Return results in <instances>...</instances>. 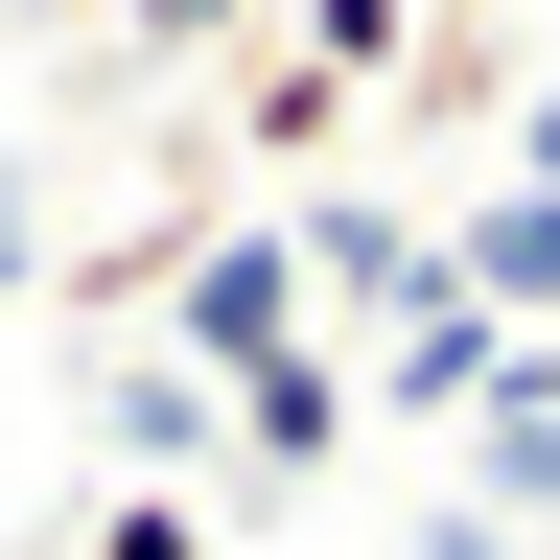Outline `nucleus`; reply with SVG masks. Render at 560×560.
<instances>
[{
    "label": "nucleus",
    "mask_w": 560,
    "mask_h": 560,
    "mask_svg": "<svg viewBox=\"0 0 560 560\" xmlns=\"http://www.w3.org/2000/svg\"><path fill=\"white\" fill-rule=\"evenodd\" d=\"M117 467H140V490H210V467H234V397L164 374V350H117Z\"/></svg>",
    "instance_id": "39448f33"
},
{
    "label": "nucleus",
    "mask_w": 560,
    "mask_h": 560,
    "mask_svg": "<svg viewBox=\"0 0 560 560\" xmlns=\"http://www.w3.org/2000/svg\"><path fill=\"white\" fill-rule=\"evenodd\" d=\"M420 560H537V537H490V514H420Z\"/></svg>",
    "instance_id": "9d476101"
},
{
    "label": "nucleus",
    "mask_w": 560,
    "mask_h": 560,
    "mask_svg": "<svg viewBox=\"0 0 560 560\" xmlns=\"http://www.w3.org/2000/svg\"><path fill=\"white\" fill-rule=\"evenodd\" d=\"M0 280H47V210H24V187H0Z\"/></svg>",
    "instance_id": "9b49d317"
},
{
    "label": "nucleus",
    "mask_w": 560,
    "mask_h": 560,
    "mask_svg": "<svg viewBox=\"0 0 560 560\" xmlns=\"http://www.w3.org/2000/svg\"><path fill=\"white\" fill-rule=\"evenodd\" d=\"M117 24H140V70H210V47L257 24V0H117Z\"/></svg>",
    "instance_id": "6e6552de"
},
{
    "label": "nucleus",
    "mask_w": 560,
    "mask_h": 560,
    "mask_svg": "<svg viewBox=\"0 0 560 560\" xmlns=\"http://www.w3.org/2000/svg\"><path fill=\"white\" fill-rule=\"evenodd\" d=\"M94 560H210V514H187V490H117V514H94Z\"/></svg>",
    "instance_id": "1a4fd4ad"
},
{
    "label": "nucleus",
    "mask_w": 560,
    "mask_h": 560,
    "mask_svg": "<svg viewBox=\"0 0 560 560\" xmlns=\"http://www.w3.org/2000/svg\"><path fill=\"white\" fill-rule=\"evenodd\" d=\"M444 24H467V0H420V47H444Z\"/></svg>",
    "instance_id": "f8f14e48"
},
{
    "label": "nucleus",
    "mask_w": 560,
    "mask_h": 560,
    "mask_svg": "<svg viewBox=\"0 0 560 560\" xmlns=\"http://www.w3.org/2000/svg\"><path fill=\"white\" fill-rule=\"evenodd\" d=\"M490 374H514V327H490V304H467L444 257H420L397 304H374V350H350V420H467Z\"/></svg>",
    "instance_id": "f03ea898"
},
{
    "label": "nucleus",
    "mask_w": 560,
    "mask_h": 560,
    "mask_svg": "<svg viewBox=\"0 0 560 560\" xmlns=\"http://www.w3.org/2000/svg\"><path fill=\"white\" fill-rule=\"evenodd\" d=\"M420 257H444V234H420V210H374V187H304V210H280V280H304V327H327V350L374 327Z\"/></svg>",
    "instance_id": "7ed1b4c3"
},
{
    "label": "nucleus",
    "mask_w": 560,
    "mask_h": 560,
    "mask_svg": "<svg viewBox=\"0 0 560 560\" xmlns=\"http://www.w3.org/2000/svg\"><path fill=\"white\" fill-rule=\"evenodd\" d=\"M234 467H257V490H304V467H350V350H280V374L234 397Z\"/></svg>",
    "instance_id": "423d86ee"
},
{
    "label": "nucleus",
    "mask_w": 560,
    "mask_h": 560,
    "mask_svg": "<svg viewBox=\"0 0 560 560\" xmlns=\"http://www.w3.org/2000/svg\"><path fill=\"white\" fill-rule=\"evenodd\" d=\"M280 350H327V327H304V280H280V210H234V234H187V257H164V374L257 397Z\"/></svg>",
    "instance_id": "f257e3e1"
},
{
    "label": "nucleus",
    "mask_w": 560,
    "mask_h": 560,
    "mask_svg": "<svg viewBox=\"0 0 560 560\" xmlns=\"http://www.w3.org/2000/svg\"><path fill=\"white\" fill-rule=\"evenodd\" d=\"M467 514H490V537H514V514L560 537V350H514V374L467 397Z\"/></svg>",
    "instance_id": "20e7f679"
},
{
    "label": "nucleus",
    "mask_w": 560,
    "mask_h": 560,
    "mask_svg": "<svg viewBox=\"0 0 560 560\" xmlns=\"http://www.w3.org/2000/svg\"><path fill=\"white\" fill-rule=\"evenodd\" d=\"M304 70H327V94H397V70H420V0H304Z\"/></svg>",
    "instance_id": "0eeeda50"
}]
</instances>
